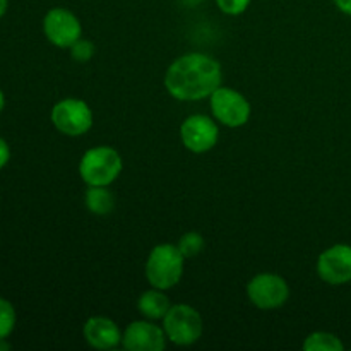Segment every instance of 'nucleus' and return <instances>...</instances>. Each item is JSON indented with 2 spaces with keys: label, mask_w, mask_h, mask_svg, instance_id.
I'll return each instance as SVG.
<instances>
[{
  "label": "nucleus",
  "mask_w": 351,
  "mask_h": 351,
  "mask_svg": "<svg viewBox=\"0 0 351 351\" xmlns=\"http://www.w3.org/2000/svg\"><path fill=\"white\" fill-rule=\"evenodd\" d=\"M9 160H10V147L9 144L5 143V139L0 137V170L9 163Z\"/></svg>",
  "instance_id": "aec40b11"
},
{
  "label": "nucleus",
  "mask_w": 351,
  "mask_h": 351,
  "mask_svg": "<svg viewBox=\"0 0 351 351\" xmlns=\"http://www.w3.org/2000/svg\"><path fill=\"white\" fill-rule=\"evenodd\" d=\"M247 297L261 311H274L283 307L290 298L287 280L273 273H261L247 285Z\"/></svg>",
  "instance_id": "0eeeda50"
},
{
  "label": "nucleus",
  "mask_w": 351,
  "mask_h": 351,
  "mask_svg": "<svg viewBox=\"0 0 351 351\" xmlns=\"http://www.w3.org/2000/svg\"><path fill=\"white\" fill-rule=\"evenodd\" d=\"M7 7H9V0H0V17L7 12Z\"/></svg>",
  "instance_id": "4be33fe9"
},
{
  "label": "nucleus",
  "mask_w": 351,
  "mask_h": 351,
  "mask_svg": "<svg viewBox=\"0 0 351 351\" xmlns=\"http://www.w3.org/2000/svg\"><path fill=\"white\" fill-rule=\"evenodd\" d=\"M167 335L160 326L147 321H134L122 336L123 348L129 351H163L167 348Z\"/></svg>",
  "instance_id": "9b49d317"
},
{
  "label": "nucleus",
  "mask_w": 351,
  "mask_h": 351,
  "mask_svg": "<svg viewBox=\"0 0 351 351\" xmlns=\"http://www.w3.org/2000/svg\"><path fill=\"white\" fill-rule=\"evenodd\" d=\"M317 274L324 283L341 287L351 281V245L336 243L319 256Z\"/></svg>",
  "instance_id": "9d476101"
},
{
  "label": "nucleus",
  "mask_w": 351,
  "mask_h": 351,
  "mask_svg": "<svg viewBox=\"0 0 351 351\" xmlns=\"http://www.w3.org/2000/svg\"><path fill=\"white\" fill-rule=\"evenodd\" d=\"M86 208L89 213L96 216H106L115 208V195L108 187L103 185H89L84 195Z\"/></svg>",
  "instance_id": "4468645a"
},
{
  "label": "nucleus",
  "mask_w": 351,
  "mask_h": 351,
  "mask_svg": "<svg viewBox=\"0 0 351 351\" xmlns=\"http://www.w3.org/2000/svg\"><path fill=\"white\" fill-rule=\"evenodd\" d=\"M185 257L173 243H160L149 252L144 274L149 285L158 290H170L182 280Z\"/></svg>",
  "instance_id": "f03ea898"
},
{
  "label": "nucleus",
  "mask_w": 351,
  "mask_h": 351,
  "mask_svg": "<svg viewBox=\"0 0 351 351\" xmlns=\"http://www.w3.org/2000/svg\"><path fill=\"white\" fill-rule=\"evenodd\" d=\"M93 112L89 105L77 98H65L51 108V123L60 134L77 137L93 127Z\"/></svg>",
  "instance_id": "39448f33"
},
{
  "label": "nucleus",
  "mask_w": 351,
  "mask_h": 351,
  "mask_svg": "<svg viewBox=\"0 0 351 351\" xmlns=\"http://www.w3.org/2000/svg\"><path fill=\"white\" fill-rule=\"evenodd\" d=\"M252 0H216V5L221 12L228 14V16H240L249 9Z\"/></svg>",
  "instance_id": "6ab92c4d"
},
{
  "label": "nucleus",
  "mask_w": 351,
  "mask_h": 351,
  "mask_svg": "<svg viewBox=\"0 0 351 351\" xmlns=\"http://www.w3.org/2000/svg\"><path fill=\"white\" fill-rule=\"evenodd\" d=\"M82 335L88 345L95 350H113L122 343V331L108 317H89L82 328Z\"/></svg>",
  "instance_id": "f8f14e48"
},
{
  "label": "nucleus",
  "mask_w": 351,
  "mask_h": 351,
  "mask_svg": "<svg viewBox=\"0 0 351 351\" xmlns=\"http://www.w3.org/2000/svg\"><path fill=\"white\" fill-rule=\"evenodd\" d=\"M163 329L168 341L177 346H191L201 339L204 322L194 307L178 304L168 308L163 317Z\"/></svg>",
  "instance_id": "20e7f679"
},
{
  "label": "nucleus",
  "mask_w": 351,
  "mask_h": 351,
  "mask_svg": "<svg viewBox=\"0 0 351 351\" xmlns=\"http://www.w3.org/2000/svg\"><path fill=\"white\" fill-rule=\"evenodd\" d=\"M304 350L305 351H343L345 345H343L341 339L338 338L332 332L326 331H317L312 332L305 338L304 341Z\"/></svg>",
  "instance_id": "2eb2a0df"
},
{
  "label": "nucleus",
  "mask_w": 351,
  "mask_h": 351,
  "mask_svg": "<svg viewBox=\"0 0 351 351\" xmlns=\"http://www.w3.org/2000/svg\"><path fill=\"white\" fill-rule=\"evenodd\" d=\"M180 137L184 146L192 153H208L218 143V123L208 115H191L180 125Z\"/></svg>",
  "instance_id": "1a4fd4ad"
},
{
  "label": "nucleus",
  "mask_w": 351,
  "mask_h": 351,
  "mask_svg": "<svg viewBox=\"0 0 351 351\" xmlns=\"http://www.w3.org/2000/svg\"><path fill=\"white\" fill-rule=\"evenodd\" d=\"M209 99H211L213 117L223 125L237 129V127H242L249 122L252 108H250L249 99L237 89L219 86L209 96Z\"/></svg>",
  "instance_id": "423d86ee"
},
{
  "label": "nucleus",
  "mask_w": 351,
  "mask_h": 351,
  "mask_svg": "<svg viewBox=\"0 0 351 351\" xmlns=\"http://www.w3.org/2000/svg\"><path fill=\"white\" fill-rule=\"evenodd\" d=\"M43 31L47 40L58 48H71L82 36L81 21L64 7L48 10L43 19Z\"/></svg>",
  "instance_id": "6e6552de"
},
{
  "label": "nucleus",
  "mask_w": 351,
  "mask_h": 351,
  "mask_svg": "<svg viewBox=\"0 0 351 351\" xmlns=\"http://www.w3.org/2000/svg\"><path fill=\"white\" fill-rule=\"evenodd\" d=\"M123 161L119 151L110 146H96L86 151L79 163V175L88 185L108 187L122 173Z\"/></svg>",
  "instance_id": "7ed1b4c3"
},
{
  "label": "nucleus",
  "mask_w": 351,
  "mask_h": 351,
  "mask_svg": "<svg viewBox=\"0 0 351 351\" xmlns=\"http://www.w3.org/2000/svg\"><path fill=\"white\" fill-rule=\"evenodd\" d=\"M170 307L171 305L168 297L163 293V290H158V288L144 291L139 297V300H137V308L149 321H160V319H163Z\"/></svg>",
  "instance_id": "ddd939ff"
},
{
  "label": "nucleus",
  "mask_w": 351,
  "mask_h": 351,
  "mask_svg": "<svg viewBox=\"0 0 351 351\" xmlns=\"http://www.w3.org/2000/svg\"><path fill=\"white\" fill-rule=\"evenodd\" d=\"M336 7L346 16H351V0H335Z\"/></svg>",
  "instance_id": "412c9836"
},
{
  "label": "nucleus",
  "mask_w": 351,
  "mask_h": 351,
  "mask_svg": "<svg viewBox=\"0 0 351 351\" xmlns=\"http://www.w3.org/2000/svg\"><path fill=\"white\" fill-rule=\"evenodd\" d=\"M95 51H96L95 43L89 40H84V38H79V40L71 47L72 58H74L75 62H79V64H86V62L91 60Z\"/></svg>",
  "instance_id": "a211bd4d"
},
{
  "label": "nucleus",
  "mask_w": 351,
  "mask_h": 351,
  "mask_svg": "<svg viewBox=\"0 0 351 351\" xmlns=\"http://www.w3.org/2000/svg\"><path fill=\"white\" fill-rule=\"evenodd\" d=\"M221 65L206 53L192 51L173 60L165 74V88L178 101L209 98L221 86Z\"/></svg>",
  "instance_id": "f257e3e1"
},
{
  "label": "nucleus",
  "mask_w": 351,
  "mask_h": 351,
  "mask_svg": "<svg viewBox=\"0 0 351 351\" xmlns=\"http://www.w3.org/2000/svg\"><path fill=\"white\" fill-rule=\"evenodd\" d=\"M3 106H5V96H3V93L0 91V113H2Z\"/></svg>",
  "instance_id": "5701e85b"
},
{
  "label": "nucleus",
  "mask_w": 351,
  "mask_h": 351,
  "mask_svg": "<svg viewBox=\"0 0 351 351\" xmlns=\"http://www.w3.org/2000/svg\"><path fill=\"white\" fill-rule=\"evenodd\" d=\"M10 345L7 343V339H0V350H9Z\"/></svg>",
  "instance_id": "b1692460"
},
{
  "label": "nucleus",
  "mask_w": 351,
  "mask_h": 351,
  "mask_svg": "<svg viewBox=\"0 0 351 351\" xmlns=\"http://www.w3.org/2000/svg\"><path fill=\"white\" fill-rule=\"evenodd\" d=\"M177 247L185 259H192V257L199 256L202 252V249H204V239H202L201 233L187 232L178 240Z\"/></svg>",
  "instance_id": "dca6fc26"
},
{
  "label": "nucleus",
  "mask_w": 351,
  "mask_h": 351,
  "mask_svg": "<svg viewBox=\"0 0 351 351\" xmlns=\"http://www.w3.org/2000/svg\"><path fill=\"white\" fill-rule=\"evenodd\" d=\"M16 328V311L5 298H0V339H7Z\"/></svg>",
  "instance_id": "f3484780"
}]
</instances>
